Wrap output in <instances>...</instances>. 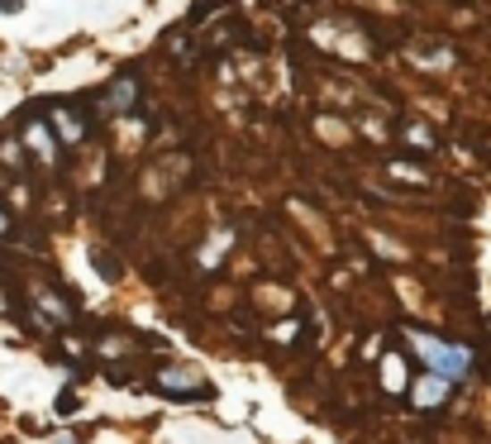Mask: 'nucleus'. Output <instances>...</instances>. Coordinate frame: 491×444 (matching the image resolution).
Instances as JSON below:
<instances>
[{
  "mask_svg": "<svg viewBox=\"0 0 491 444\" xmlns=\"http://www.w3.org/2000/svg\"><path fill=\"white\" fill-rule=\"evenodd\" d=\"M411 344L420 349V358H425V368L429 373H439V378L448 382H462L472 373V349H462V344H444V339H434V335H411Z\"/></svg>",
  "mask_w": 491,
  "mask_h": 444,
  "instance_id": "obj_1",
  "label": "nucleus"
},
{
  "mask_svg": "<svg viewBox=\"0 0 491 444\" xmlns=\"http://www.w3.org/2000/svg\"><path fill=\"white\" fill-rule=\"evenodd\" d=\"M24 148H29L34 158L53 163V168L62 163V138H58V130H53V120H29L24 124Z\"/></svg>",
  "mask_w": 491,
  "mask_h": 444,
  "instance_id": "obj_2",
  "label": "nucleus"
},
{
  "mask_svg": "<svg viewBox=\"0 0 491 444\" xmlns=\"http://www.w3.org/2000/svg\"><path fill=\"white\" fill-rule=\"evenodd\" d=\"M153 387L167 397H201L205 392V378L201 373H181V368H162L158 378H153Z\"/></svg>",
  "mask_w": 491,
  "mask_h": 444,
  "instance_id": "obj_3",
  "label": "nucleus"
},
{
  "mask_svg": "<svg viewBox=\"0 0 491 444\" xmlns=\"http://www.w3.org/2000/svg\"><path fill=\"white\" fill-rule=\"evenodd\" d=\"M448 387H454L448 378H439V373H425V378L411 382V401H415L420 411H434V406H439V401L448 397Z\"/></svg>",
  "mask_w": 491,
  "mask_h": 444,
  "instance_id": "obj_4",
  "label": "nucleus"
},
{
  "mask_svg": "<svg viewBox=\"0 0 491 444\" xmlns=\"http://www.w3.org/2000/svg\"><path fill=\"white\" fill-rule=\"evenodd\" d=\"M48 120H53V130H58L62 144H81V134H87V120H81L77 110H67V105H58Z\"/></svg>",
  "mask_w": 491,
  "mask_h": 444,
  "instance_id": "obj_5",
  "label": "nucleus"
},
{
  "mask_svg": "<svg viewBox=\"0 0 491 444\" xmlns=\"http://www.w3.org/2000/svg\"><path fill=\"white\" fill-rule=\"evenodd\" d=\"M134 91H138V87H134V77H120L115 87L105 91V110H110V115H120V110H129V105H134Z\"/></svg>",
  "mask_w": 491,
  "mask_h": 444,
  "instance_id": "obj_6",
  "label": "nucleus"
},
{
  "mask_svg": "<svg viewBox=\"0 0 491 444\" xmlns=\"http://www.w3.org/2000/svg\"><path fill=\"white\" fill-rule=\"evenodd\" d=\"M434 144H439V138H434L429 124H420V120L405 124V148H415V154H434Z\"/></svg>",
  "mask_w": 491,
  "mask_h": 444,
  "instance_id": "obj_7",
  "label": "nucleus"
},
{
  "mask_svg": "<svg viewBox=\"0 0 491 444\" xmlns=\"http://www.w3.org/2000/svg\"><path fill=\"white\" fill-rule=\"evenodd\" d=\"M401 368H405V364H401L396 354H391L387 364H382V382L391 387V392H405V373H401Z\"/></svg>",
  "mask_w": 491,
  "mask_h": 444,
  "instance_id": "obj_8",
  "label": "nucleus"
},
{
  "mask_svg": "<svg viewBox=\"0 0 491 444\" xmlns=\"http://www.w3.org/2000/svg\"><path fill=\"white\" fill-rule=\"evenodd\" d=\"M387 172H391V177H396V182H411V187H420V182H429V177H425V172H420V168H415V163H387Z\"/></svg>",
  "mask_w": 491,
  "mask_h": 444,
  "instance_id": "obj_9",
  "label": "nucleus"
},
{
  "mask_svg": "<svg viewBox=\"0 0 491 444\" xmlns=\"http://www.w3.org/2000/svg\"><path fill=\"white\" fill-rule=\"evenodd\" d=\"M0 5H5V10H20V0H0Z\"/></svg>",
  "mask_w": 491,
  "mask_h": 444,
  "instance_id": "obj_10",
  "label": "nucleus"
},
{
  "mask_svg": "<svg viewBox=\"0 0 491 444\" xmlns=\"http://www.w3.org/2000/svg\"><path fill=\"white\" fill-rule=\"evenodd\" d=\"M0 230H10V220H5V215H0Z\"/></svg>",
  "mask_w": 491,
  "mask_h": 444,
  "instance_id": "obj_11",
  "label": "nucleus"
},
{
  "mask_svg": "<svg viewBox=\"0 0 491 444\" xmlns=\"http://www.w3.org/2000/svg\"><path fill=\"white\" fill-rule=\"evenodd\" d=\"M5 182H10V177H5V172H0V187H5Z\"/></svg>",
  "mask_w": 491,
  "mask_h": 444,
  "instance_id": "obj_12",
  "label": "nucleus"
}]
</instances>
